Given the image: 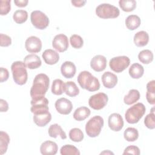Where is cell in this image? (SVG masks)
Here are the masks:
<instances>
[{"instance_id":"16","label":"cell","mask_w":155,"mask_h":155,"mask_svg":"<svg viewBox=\"0 0 155 155\" xmlns=\"http://www.w3.org/2000/svg\"><path fill=\"white\" fill-rule=\"evenodd\" d=\"M58 147L56 143L51 140H46L42 143L40 152L44 155H54L58 152Z\"/></svg>"},{"instance_id":"14","label":"cell","mask_w":155,"mask_h":155,"mask_svg":"<svg viewBox=\"0 0 155 155\" xmlns=\"http://www.w3.org/2000/svg\"><path fill=\"white\" fill-rule=\"evenodd\" d=\"M109 128L114 131H119L124 127V120L119 113H112L110 115L108 119Z\"/></svg>"},{"instance_id":"15","label":"cell","mask_w":155,"mask_h":155,"mask_svg":"<svg viewBox=\"0 0 155 155\" xmlns=\"http://www.w3.org/2000/svg\"><path fill=\"white\" fill-rule=\"evenodd\" d=\"M91 68L97 72L104 70L107 67V59L104 56L98 54L94 56L90 61Z\"/></svg>"},{"instance_id":"33","label":"cell","mask_w":155,"mask_h":155,"mask_svg":"<svg viewBox=\"0 0 155 155\" xmlns=\"http://www.w3.org/2000/svg\"><path fill=\"white\" fill-rule=\"evenodd\" d=\"M65 83L59 79H54L51 85V92L55 95H61L64 92Z\"/></svg>"},{"instance_id":"3","label":"cell","mask_w":155,"mask_h":155,"mask_svg":"<svg viewBox=\"0 0 155 155\" xmlns=\"http://www.w3.org/2000/svg\"><path fill=\"white\" fill-rule=\"evenodd\" d=\"M11 70L15 82L19 85L25 84L28 79L26 66L24 62L15 61L11 65Z\"/></svg>"},{"instance_id":"17","label":"cell","mask_w":155,"mask_h":155,"mask_svg":"<svg viewBox=\"0 0 155 155\" xmlns=\"http://www.w3.org/2000/svg\"><path fill=\"white\" fill-rule=\"evenodd\" d=\"M76 71V66L71 61H65L61 65V72L62 75L65 78H72L75 75Z\"/></svg>"},{"instance_id":"22","label":"cell","mask_w":155,"mask_h":155,"mask_svg":"<svg viewBox=\"0 0 155 155\" xmlns=\"http://www.w3.org/2000/svg\"><path fill=\"white\" fill-rule=\"evenodd\" d=\"M133 40L134 44L137 47H144L148 43L149 35L145 31H140L134 35Z\"/></svg>"},{"instance_id":"2","label":"cell","mask_w":155,"mask_h":155,"mask_svg":"<svg viewBox=\"0 0 155 155\" xmlns=\"http://www.w3.org/2000/svg\"><path fill=\"white\" fill-rule=\"evenodd\" d=\"M81 87L89 91H96L100 88V83L97 78L93 76L89 71H81L77 78Z\"/></svg>"},{"instance_id":"5","label":"cell","mask_w":155,"mask_h":155,"mask_svg":"<svg viewBox=\"0 0 155 155\" xmlns=\"http://www.w3.org/2000/svg\"><path fill=\"white\" fill-rule=\"evenodd\" d=\"M104 119L100 116H94L91 117L85 125V132L90 137L99 136L104 126Z\"/></svg>"},{"instance_id":"26","label":"cell","mask_w":155,"mask_h":155,"mask_svg":"<svg viewBox=\"0 0 155 155\" xmlns=\"http://www.w3.org/2000/svg\"><path fill=\"white\" fill-rule=\"evenodd\" d=\"M91 113L90 110L86 107H81L76 109L73 113V118L78 121H82L87 119Z\"/></svg>"},{"instance_id":"42","label":"cell","mask_w":155,"mask_h":155,"mask_svg":"<svg viewBox=\"0 0 155 155\" xmlns=\"http://www.w3.org/2000/svg\"><path fill=\"white\" fill-rule=\"evenodd\" d=\"M0 45L1 47H8L12 44V39L11 38L3 33L0 34Z\"/></svg>"},{"instance_id":"39","label":"cell","mask_w":155,"mask_h":155,"mask_svg":"<svg viewBox=\"0 0 155 155\" xmlns=\"http://www.w3.org/2000/svg\"><path fill=\"white\" fill-rule=\"evenodd\" d=\"M71 45L74 48H80L83 46L84 41L82 37L78 35H73L70 38Z\"/></svg>"},{"instance_id":"25","label":"cell","mask_w":155,"mask_h":155,"mask_svg":"<svg viewBox=\"0 0 155 155\" xmlns=\"http://www.w3.org/2000/svg\"><path fill=\"white\" fill-rule=\"evenodd\" d=\"M128 73L133 79H139L143 74L144 68L139 63H134L130 67Z\"/></svg>"},{"instance_id":"35","label":"cell","mask_w":155,"mask_h":155,"mask_svg":"<svg viewBox=\"0 0 155 155\" xmlns=\"http://www.w3.org/2000/svg\"><path fill=\"white\" fill-rule=\"evenodd\" d=\"M14 21L17 24H22L25 22L28 18V13L24 10H17L13 15Z\"/></svg>"},{"instance_id":"43","label":"cell","mask_w":155,"mask_h":155,"mask_svg":"<svg viewBox=\"0 0 155 155\" xmlns=\"http://www.w3.org/2000/svg\"><path fill=\"white\" fill-rule=\"evenodd\" d=\"M9 77V73L7 69L1 67L0 68V82H3L4 81H6Z\"/></svg>"},{"instance_id":"38","label":"cell","mask_w":155,"mask_h":155,"mask_svg":"<svg viewBox=\"0 0 155 155\" xmlns=\"http://www.w3.org/2000/svg\"><path fill=\"white\" fill-rule=\"evenodd\" d=\"M154 109V108L153 107L151 113L147 114L144 119V124L148 128L151 130H153L155 128V116Z\"/></svg>"},{"instance_id":"19","label":"cell","mask_w":155,"mask_h":155,"mask_svg":"<svg viewBox=\"0 0 155 155\" xmlns=\"http://www.w3.org/2000/svg\"><path fill=\"white\" fill-rule=\"evenodd\" d=\"M24 62L26 67L31 70L39 68L42 64L40 58L35 54L27 55L24 59Z\"/></svg>"},{"instance_id":"40","label":"cell","mask_w":155,"mask_h":155,"mask_svg":"<svg viewBox=\"0 0 155 155\" xmlns=\"http://www.w3.org/2000/svg\"><path fill=\"white\" fill-rule=\"evenodd\" d=\"M10 0H1L0 1V14L1 15H6L11 9Z\"/></svg>"},{"instance_id":"28","label":"cell","mask_w":155,"mask_h":155,"mask_svg":"<svg viewBox=\"0 0 155 155\" xmlns=\"http://www.w3.org/2000/svg\"><path fill=\"white\" fill-rule=\"evenodd\" d=\"M64 93L70 97H74L79 94V89L73 81H68L64 85Z\"/></svg>"},{"instance_id":"18","label":"cell","mask_w":155,"mask_h":155,"mask_svg":"<svg viewBox=\"0 0 155 155\" xmlns=\"http://www.w3.org/2000/svg\"><path fill=\"white\" fill-rule=\"evenodd\" d=\"M101 79L103 85L107 88H113L117 83V76L110 71L105 72Z\"/></svg>"},{"instance_id":"34","label":"cell","mask_w":155,"mask_h":155,"mask_svg":"<svg viewBox=\"0 0 155 155\" xmlns=\"http://www.w3.org/2000/svg\"><path fill=\"white\" fill-rule=\"evenodd\" d=\"M119 5L123 11L130 12L136 7V1L134 0H120Z\"/></svg>"},{"instance_id":"1","label":"cell","mask_w":155,"mask_h":155,"mask_svg":"<svg viewBox=\"0 0 155 155\" xmlns=\"http://www.w3.org/2000/svg\"><path fill=\"white\" fill-rule=\"evenodd\" d=\"M50 79L44 73H39L34 78L33 85L30 89L31 100H37L45 96L48 87Z\"/></svg>"},{"instance_id":"6","label":"cell","mask_w":155,"mask_h":155,"mask_svg":"<svg viewBox=\"0 0 155 155\" xmlns=\"http://www.w3.org/2000/svg\"><path fill=\"white\" fill-rule=\"evenodd\" d=\"M96 14L98 17L102 19L116 18L119 16L120 11L119 8L114 5L103 3L96 7Z\"/></svg>"},{"instance_id":"44","label":"cell","mask_w":155,"mask_h":155,"mask_svg":"<svg viewBox=\"0 0 155 155\" xmlns=\"http://www.w3.org/2000/svg\"><path fill=\"white\" fill-rule=\"evenodd\" d=\"M8 110V104L7 102L2 99L0 100V111L1 112H6Z\"/></svg>"},{"instance_id":"7","label":"cell","mask_w":155,"mask_h":155,"mask_svg":"<svg viewBox=\"0 0 155 155\" xmlns=\"http://www.w3.org/2000/svg\"><path fill=\"white\" fill-rule=\"evenodd\" d=\"M30 20L33 25L38 29L44 30L49 24L48 16L40 10H35L31 13Z\"/></svg>"},{"instance_id":"41","label":"cell","mask_w":155,"mask_h":155,"mask_svg":"<svg viewBox=\"0 0 155 155\" xmlns=\"http://www.w3.org/2000/svg\"><path fill=\"white\" fill-rule=\"evenodd\" d=\"M140 150L139 147L135 145H130L127 147L124 153L123 154H134V155H139L140 154Z\"/></svg>"},{"instance_id":"9","label":"cell","mask_w":155,"mask_h":155,"mask_svg":"<svg viewBox=\"0 0 155 155\" xmlns=\"http://www.w3.org/2000/svg\"><path fill=\"white\" fill-rule=\"evenodd\" d=\"M108 96L104 93H98L91 96L88 99L89 106L94 110L102 109L107 104Z\"/></svg>"},{"instance_id":"37","label":"cell","mask_w":155,"mask_h":155,"mask_svg":"<svg viewBox=\"0 0 155 155\" xmlns=\"http://www.w3.org/2000/svg\"><path fill=\"white\" fill-rule=\"evenodd\" d=\"M60 153L62 155H79L80 151L76 147L68 144L65 145L61 148Z\"/></svg>"},{"instance_id":"21","label":"cell","mask_w":155,"mask_h":155,"mask_svg":"<svg viewBox=\"0 0 155 155\" xmlns=\"http://www.w3.org/2000/svg\"><path fill=\"white\" fill-rule=\"evenodd\" d=\"M33 119L36 125L40 127H43L50 122L51 115L49 111L42 114H33Z\"/></svg>"},{"instance_id":"46","label":"cell","mask_w":155,"mask_h":155,"mask_svg":"<svg viewBox=\"0 0 155 155\" xmlns=\"http://www.w3.org/2000/svg\"><path fill=\"white\" fill-rule=\"evenodd\" d=\"M28 0H15L14 3L16 4V6L19 7H26L28 4Z\"/></svg>"},{"instance_id":"4","label":"cell","mask_w":155,"mask_h":155,"mask_svg":"<svg viewBox=\"0 0 155 155\" xmlns=\"http://www.w3.org/2000/svg\"><path fill=\"white\" fill-rule=\"evenodd\" d=\"M145 111V107L142 103L138 102L134 104L126 111L125 114L126 121L131 124L137 123L144 115Z\"/></svg>"},{"instance_id":"24","label":"cell","mask_w":155,"mask_h":155,"mask_svg":"<svg viewBox=\"0 0 155 155\" xmlns=\"http://www.w3.org/2000/svg\"><path fill=\"white\" fill-rule=\"evenodd\" d=\"M125 25L130 30H134L137 28L141 23L140 18L136 15H131L127 16L125 19Z\"/></svg>"},{"instance_id":"20","label":"cell","mask_w":155,"mask_h":155,"mask_svg":"<svg viewBox=\"0 0 155 155\" xmlns=\"http://www.w3.org/2000/svg\"><path fill=\"white\" fill-rule=\"evenodd\" d=\"M42 57L45 62L48 65L55 64L59 60V53L52 49L45 50L43 52Z\"/></svg>"},{"instance_id":"13","label":"cell","mask_w":155,"mask_h":155,"mask_svg":"<svg viewBox=\"0 0 155 155\" xmlns=\"http://www.w3.org/2000/svg\"><path fill=\"white\" fill-rule=\"evenodd\" d=\"M25 47L29 53H36L42 49V42L41 39L35 36L28 37L25 42Z\"/></svg>"},{"instance_id":"36","label":"cell","mask_w":155,"mask_h":155,"mask_svg":"<svg viewBox=\"0 0 155 155\" xmlns=\"http://www.w3.org/2000/svg\"><path fill=\"white\" fill-rule=\"evenodd\" d=\"M69 137L73 142H79L83 140L84 135L81 129L78 128H73L69 131Z\"/></svg>"},{"instance_id":"31","label":"cell","mask_w":155,"mask_h":155,"mask_svg":"<svg viewBox=\"0 0 155 155\" xmlns=\"http://www.w3.org/2000/svg\"><path fill=\"white\" fill-rule=\"evenodd\" d=\"M153 52L148 49L140 51L138 54V59L139 61L144 64H148L151 63L153 60Z\"/></svg>"},{"instance_id":"23","label":"cell","mask_w":155,"mask_h":155,"mask_svg":"<svg viewBox=\"0 0 155 155\" xmlns=\"http://www.w3.org/2000/svg\"><path fill=\"white\" fill-rule=\"evenodd\" d=\"M48 133L51 137L56 138L58 136H59L62 139H65L67 138V135L65 131L58 124L51 125L48 130Z\"/></svg>"},{"instance_id":"11","label":"cell","mask_w":155,"mask_h":155,"mask_svg":"<svg viewBox=\"0 0 155 155\" xmlns=\"http://www.w3.org/2000/svg\"><path fill=\"white\" fill-rule=\"evenodd\" d=\"M68 38L64 34H58L56 35L52 41L53 48L61 53L65 51L68 49Z\"/></svg>"},{"instance_id":"47","label":"cell","mask_w":155,"mask_h":155,"mask_svg":"<svg viewBox=\"0 0 155 155\" xmlns=\"http://www.w3.org/2000/svg\"><path fill=\"white\" fill-rule=\"evenodd\" d=\"M114 154V153H112L111 151H109V150H107V151H103V152H102V153H101V154Z\"/></svg>"},{"instance_id":"10","label":"cell","mask_w":155,"mask_h":155,"mask_svg":"<svg viewBox=\"0 0 155 155\" xmlns=\"http://www.w3.org/2000/svg\"><path fill=\"white\" fill-rule=\"evenodd\" d=\"M31 105L30 110L33 114H42L49 111V108L48 107V101L45 97L37 100H31Z\"/></svg>"},{"instance_id":"30","label":"cell","mask_w":155,"mask_h":155,"mask_svg":"<svg viewBox=\"0 0 155 155\" xmlns=\"http://www.w3.org/2000/svg\"><path fill=\"white\" fill-rule=\"evenodd\" d=\"M10 142V137L8 134L3 131H0V154L2 155L7 152L8 143Z\"/></svg>"},{"instance_id":"12","label":"cell","mask_w":155,"mask_h":155,"mask_svg":"<svg viewBox=\"0 0 155 155\" xmlns=\"http://www.w3.org/2000/svg\"><path fill=\"white\" fill-rule=\"evenodd\" d=\"M54 105L57 111L61 114H69L73 109L71 102L65 97H61L56 100Z\"/></svg>"},{"instance_id":"8","label":"cell","mask_w":155,"mask_h":155,"mask_svg":"<svg viewBox=\"0 0 155 155\" xmlns=\"http://www.w3.org/2000/svg\"><path fill=\"white\" fill-rule=\"evenodd\" d=\"M130 60L128 56H119L111 58L109 62L110 68L116 73H120L130 65Z\"/></svg>"},{"instance_id":"45","label":"cell","mask_w":155,"mask_h":155,"mask_svg":"<svg viewBox=\"0 0 155 155\" xmlns=\"http://www.w3.org/2000/svg\"><path fill=\"white\" fill-rule=\"evenodd\" d=\"M85 0H71V2L74 7H81L85 5L86 3Z\"/></svg>"},{"instance_id":"27","label":"cell","mask_w":155,"mask_h":155,"mask_svg":"<svg viewBox=\"0 0 155 155\" xmlns=\"http://www.w3.org/2000/svg\"><path fill=\"white\" fill-rule=\"evenodd\" d=\"M146 98L148 102L151 105L155 104V81L152 80L147 84Z\"/></svg>"},{"instance_id":"32","label":"cell","mask_w":155,"mask_h":155,"mask_svg":"<svg viewBox=\"0 0 155 155\" xmlns=\"http://www.w3.org/2000/svg\"><path fill=\"white\" fill-rule=\"evenodd\" d=\"M124 137L128 142H134L138 139V130L133 127H128L124 131Z\"/></svg>"},{"instance_id":"29","label":"cell","mask_w":155,"mask_h":155,"mask_svg":"<svg viewBox=\"0 0 155 155\" xmlns=\"http://www.w3.org/2000/svg\"><path fill=\"white\" fill-rule=\"evenodd\" d=\"M140 99V93L137 90L131 89L124 98V103L127 105H131Z\"/></svg>"}]
</instances>
